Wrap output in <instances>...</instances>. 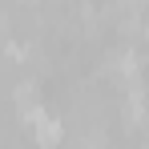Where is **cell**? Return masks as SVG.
<instances>
[{
	"instance_id": "cell-1",
	"label": "cell",
	"mask_w": 149,
	"mask_h": 149,
	"mask_svg": "<svg viewBox=\"0 0 149 149\" xmlns=\"http://www.w3.org/2000/svg\"><path fill=\"white\" fill-rule=\"evenodd\" d=\"M24 121L32 125V133H36V141H40V145H56V141H61V121L49 117L45 109H36V105H32V109L24 113Z\"/></svg>"
}]
</instances>
